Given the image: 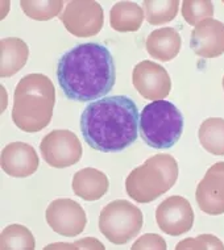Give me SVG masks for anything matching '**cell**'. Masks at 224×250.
I'll list each match as a JSON object with an SVG mask.
<instances>
[{
  "mask_svg": "<svg viewBox=\"0 0 224 250\" xmlns=\"http://www.w3.org/2000/svg\"><path fill=\"white\" fill-rule=\"evenodd\" d=\"M144 224L141 209L128 200H113L99 215V230L108 241L124 245L137 236Z\"/></svg>",
  "mask_w": 224,
  "mask_h": 250,
  "instance_id": "obj_6",
  "label": "cell"
},
{
  "mask_svg": "<svg viewBox=\"0 0 224 250\" xmlns=\"http://www.w3.org/2000/svg\"><path fill=\"white\" fill-rule=\"evenodd\" d=\"M35 248V236L24 225L11 224L1 230L0 234L1 250H33Z\"/></svg>",
  "mask_w": 224,
  "mask_h": 250,
  "instance_id": "obj_20",
  "label": "cell"
},
{
  "mask_svg": "<svg viewBox=\"0 0 224 250\" xmlns=\"http://www.w3.org/2000/svg\"><path fill=\"white\" fill-rule=\"evenodd\" d=\"M0 165L5 174L13 178H26L37 171L40 165L35 147L26 143H11L1 150Z\"/></svg>",
  "mask_w": 224,
  "mask_h": 250,
  "instance_id": "obj_14",
  "label": "cell"
},
{
  "mask_svg": "<svg viewBox=\"0 0 224 250\" xmlns=\"http://www.w3.org/2000/svg\"><path fill=\"white\" fill-rule=\"evenodd\" d=\"M132 83L144 99L164 100L172 90V79L165 67L152 61H141L134 67Z\"/></svg>",
  "mask_w": 224,
  "mask_h": 250,
  "instance_id": "obj_11",
  "label": "cell"
},
{
  "mask_svg": "<svg viewBox=\"0 0 224 250\" xmlns=\"http://www.w3.org/2000/svg\"><path fill=\"white\" fill-rule=\"evenodd\" d=\"M45 219L56 233L65 237H75L85 230L87 215L79 203L71 199H56L46 208Z\"/></svg>",
  "mask_w": 224,
  "mask_h": 250,
  "instance_id": "obj_9",
  "label": "cell"
},
{
  "mask_svg": "<svg viewBox=\"0 0 224 250\" xmlns=\"http://www.w3.org/2000/svg\"><path fill=\"white\" fill-rule=\"evenodd\" d=\"M198 138L204 150L214 155H224V119H206L199 126Z\"/></svg>",
  "mask_w": 224,
  "mask_h": 250,
  "instance_id": "obj_19",
  "label": "cell"
},
{
  "mask_svg": "<svg viewBox=\"0 0 224 250\" xmlns=\"http://www.w3.org/2000/svg\"><path fill=\"white\" fill-rule=\"evenodd\" d=\"M190 48L203 58H216L224 54V24L215 19H206L191 32Z\"/></svg>",
  "mask_w": 224,
  "mask_h": 250,
  "instance_id": "obj_13",
  "label": "cell"
},
{
  "mask_svg": "<svg viewBox=\"0 0 224 250\" xmlns=\"http://www.w3.org/2000/svg\"><path fill=\"white\" fill-rule=\"evenodd\" d=\"M138 129L142 141L153 149L174 146L183 132V115L172 102L156 100L140 113Z\"/></svg>",
  "mask_w": 224,
  "mask_h": 250,
  "instance_id": "obj_5",
  "label": "cell"
},
{
  "mask_svg": "<svg viewBox=\"0 0 224 250\" xmlns=\"http://www.w3.org/2000/svg\"><path fill=\"white\" fill-rule=\"evenodd\" d=\"M58 86L69 100L87 103L108 95L116 82V67L107 46L79 43L57 63Z\"/></svg>",
  "mask_w": 224,
  "mask_h": 250,
  "instance_id": "obj_1",
  "label": "cell"
},
{
  "mask_svg": "<svg viewBox=\"0 0 224 250\" xmlns=\"http://www.w3.org/2000/svg\"><path fill=\"white\" fill-rule=\"evenodd\" d=\"M182 16L189 25H197L214 16V4L210 0H185L182 3Z\"/></svg>",
  "mask_w": 224,
  "mask_h": 250,
  "instance_id": "obj_23",
  "label": "cell"
},
{
  "mask_svg": "<svg viewBox=\"0 0 224 250\" xmlns=\"http://www.w3.org/2000/svg\"><path fill=\"white\" fill-rule=\"evenodd\" d=\"M45 249H104V245L99 240L94 237H86L79 240V241L74 242V244H64V242H58V244H52V245L45 246Z\"/></svg>",
  "mask_w": 224,
  "mask_h": 250,
  "instance_id": "obj_26",
  "label": "cell"
},
{
  "mask_svg": "<svg viewBox=\"0 0 224 250\" xmlns=\"http://www.w3.org/2000/svg\"><path fill=\"white\" fill-rule=\"evenodd\" d=\"M60 20L70 35L79 39L94 37L103 28V8L95 0H74L66 4Z\"/></svg>",
  "mask_w": 224,
  "mask_h": 250,
  "instance_id": "obj_7",
  "label": "cell"
},
{
  "mask_svg": "<svg viewBox=\"0 0 224 250\" xmlns=\"http://www.w3.org/2000/svg\"><path fill=\"white\" fill-rule=\"evenodd\" d=\"M29 48L18 37H7L0 41V77L9 78L26 65Z\"/></svg>",
  "mask_w": 224,
  "mask_h": 250,
  "instance_id": "obj_17",
  "label": "cell"
},
{
  "mask_svg": "<svg viewBox=\"0 0 224 250\" xmlns=\"http://www.w3.org/2000/svg\"><path fill=\"white\" fill-rule=\"evenodd\" d=\"M71 187L78 198L86 202H95L107 194L110 181L103 171L94 167H86L74 174Z\"/></svg>",
  "mask_w": 224,
  "mask_h": 250,
  "instance_id": "obj_15",
  "label": "cell"
},
{
  "mask_svg": "<svg viewBox=\"0 0 224 250\" xmlns=\"http://www.w3.org/2000/svg\"><path fill=\"white\" fill-rule=\"evenodd\" d=\"M181 36L174 28H161L156 29L148 36L145 48L148 54L161 62H169L174 60L181 52Z\"/></svg>",
  "mask_w": 224,
  "mask_h": 250,
  "instance_id": "obj_16",
  "label": "cell"
},
{
  "mask_svg": "<svg viewBox=\"0 0 224 250\" xmlns=\"http://www.w3.org/2000/svg\"><path fill=\"white\" fill-rule=\"evenodd\" d=\"M178 179V164L174 157L159 153L134 167L125 179V191L137 203H151L168 192Z\"/></svg>",
  "mask_w": 224,
  "mask_h": 250,
  "instance_id": "obj_4",
  "label": "cell"
},
{
  "mask_svg": "<svg viewBox=\"0 0 224 250\" xmlns=\"http://www.w3.org/2000/svg\"><path fill=\"white\" fill-rule=\"evenodd\" d=\"M144 21V9L134 1H117L110 12V25L119 33L136 32Z\"/></svg>",
  "mask_w": 224,
  "mask_h": 250,
  "instance_id": "obj_18",
  "label": "cell"
},
{
  "mask_svg": "<svg viewBox=\"0 0 224 250\" xmlns=\"http://www.w3.org/2000/svg\"><path fill=\"white\" fill-rule=\"evenodd\" d=\"M142 9L145 11L147 21L151 25H161L176 19L179 9L178 0H144Z\"/></svg>",
  "mask_w": 224,
  "mask_h": 250,
  "instance_id": "obj_21",
  "label": "cell"
},
{
  "mask_svg": "<svg viewBox=\"0 0 224 250\" xmlns=\"http://www.w3.org/2000/svg\"><path fill=\"white\" fill-rule=\"evenodd\" d=\"M197 204L207 215L224 213V162H216L208 168L195 191Z\"/></svg>",
  "mask_w": 224,
  "mask_h": 250,
  "instance_id": "obj_12",
  "label": "cell"
},
{
  "mask_svg": "<svg viewBox=\"0 0 224 250\" xmlns=\"http://www.w3.org/2000/svg\"><path fill=\"white\" fill-rule=\"evenodd\" d=\"M223 90H224V77H223Z\"/></svg>",
  "mask_w": 224,
  "mask_h": 250,
  "instance_id": "obj_27",
  "label": "cell"
},
{
  "mask_svg": "<svg viewBox=\"0 0 224 250\" xmlns=\"http://www.w3.org/2000/svg\"><path fill=\"white\" fill-rule=\"evenodd\" d=\"M56 88L44 74H28L19 81L13 94L12 120L19 129L36 133L52 121Z\"/></svg>",
  "mask_w": 224,
  "mask_h": 250,
  "instance_id": "obj_3",
  "label": "cell"
},
{
  "mask_svg": "<svg viewBox=\"0 0 224 250\" xmlns=\"http://www.w3.org/2000/svg\"><path fill=\"white\" fill-rule=\"evenodd\" d=\"M22 12L32 20L47 21L58 16L64 9L62 0H22L20 1Z\"/></svg>",
  "mask_w": 224,
  "mask_h": 250,
  "instance_id": "obj_22",
  "label": "cell"
},
{
  "mask_svg": "<svg viewBox=\"0 0 224 250\" xmlns=\"http://www.w3.org/2000/svg\"><path fill=\"white\" fill-rule=\"evenodd\" d=\"M166 241L161 237L159 234L156 233H147L141 237L138 238L137 241L134 242L131 249L132 250H166Z\"/></svg>",
  "mask_w": 224,
  "mask_h": 250,
  "instance_id": "obj_25",
  "label": "cell"
},
{
  "mask_svg": "<svg viewBox=\"0 0 224 250\" xmlns=\"http://www.w3.org/2000/svg\"><path fill=\"white\" fill-rule=\"evenodd\" d=\"M158 228L169 236H181L194 225V211L189 200L179 195L169 196L156 209Z\"/></svg>",
  "mask_w": 224,
  "mask_h": 250,
  "instance_id": "obj_10",
  "label": "cell"
},
{
  "mask_svg": "<svg viewBox=\"0 0 224 250\" xmlns=\"http://www.w3.org/2000/svg\"><path fill=\"white\" fill-rule=\"evenodd\" d=\"M137 105L130 96H104L91 102L81 115V132L94 150L120 153L138 136Z\"/></svg>",
  "mask_w": 224,
  "mask_h": 250,
  "instance_id": "obj_2",
  "label": "cell"
},
{
  "mask_svg": "<svg viewBox=\"0 0 224 250\" xmlns=\"http://www.w3.org/2000/svg\"><path fill=\"white\" fill-rule=\"evenodd\" d=\"M40 151L49 166L65 168L79 162L82 157V144L77 134L67 129L49 132L41 140Z\"/></svg>",
  "mask_w": 224,
  "mask_h": 250,
  "instance_id": "obj_8",
  "label": "cell"
},
{
  "mask_svg": "<svg viewBox=\"0 0 224 250\" xmlns=\"http://www.w3.org/2000/svg\"><path fill=\"white\" fill-rule=\"evenodd\" d=\"M177 250H224V244L214 234H201L198 237L182 240L176 246Z\"/></svg>",
  "mask_w": 224,
  "mask_h": 250,
  "instance_id": "obj_24",
  "label": "cell"
}]
</instances>
